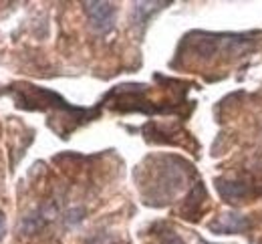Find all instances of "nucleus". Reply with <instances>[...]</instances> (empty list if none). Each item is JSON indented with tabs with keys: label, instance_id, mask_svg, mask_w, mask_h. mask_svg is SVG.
Listing matches in <instances>:
<instances>
[{
	"label": "nucleus",
	"instance_id": "obj_1",
	"mask_svg": "<svg viewBox=\"0 0 262 244\" xmlns=\"http://www.w3.org/2000/svg\"><path fill=\"white\" fill-rule=\"evenodd\" d=\"M85 14L91 23V27L97 33H109L115 25V16H117V8L111 2H101V0H93V2H85Z\"/></svg>",
	"mask_w": 262,
	"mask_h": 244
},
{
	"label": "nucleus",
	"instance_id": "obj_2",
	"mask_svg": "<svg viewBox=\"0 0 262 244\" xmlns=\"http://www.w3.org/2000/svg\"><path fill=\"white\" fill-rule=\"evenodd\" d=\"M248 226H250V220L246 216L228 212V214H222L216 222H212L210 230H214L216 234H236V232H244Z\"/></svg>",
	"mask_w": 262,
	"mask_h": 244
},
{
	"label": "nucleus",
	"instance_id": "obj_3",
	"mask_svg": "<svg viewBox=\"0 0 262 244\" xmlns=\"http://www.w3.org/2000/svg\"><path fill=\"white\" fill-rule=\"evenodd\" d=\"M216 188H218V194L230 202H242L244 198L250 196V186L246 182H238V180H216Z\"/></svg>",
	"mask_w": 262,
	"mask_h": 244
},
{
	"label": "nucleus",
	"instance_id": "obj_4",
	"mask_svg": "<svg viewBox=\"0 0 262 244\" xmlns=\"http://www.w3.org/2000/svg\"><path fill=\"white\" fill-rule=\"evenodd\" d=\"M55 214H57V208H55V206L36 210L33 214L25 216V220L20 222V230H23L25 234H34V232H38Z\"/></svg>",
	"mask_w": 262,
	"mask_h": 244
},
{
	"label": "nucleus",
	"instance_id": "obj_5",
	"mask_svg": "<svg viewBox=\"0 0 262 244\" xmlns=\"http://www.w3.org/2000/svg\"><path fill=\"white\" fill-rule=\"evenodd\" d=\"M202 200H206V190H204V186H202V184H196V186H194V190H192V192H190V196H188V202H186V210H184L186 218H188V216H190V218H196L194 214H198Z\"/></svg>",
	"mask_w": 262,
	"mask_h": 244
},
{
	"label": "nucleus",
	"instance_id": "obj_6",
	"mask_svg": "<svg viewBox=\"0 0 262 244\" xmlns=\"http://www.w3.org/2000/svg\"><path fill=\"white\" fill-rule=\"evenodd\" d=\"M160 244H184V240H182L178 234H173V232H167V234H164V236H162Z\"/></svg>",
	"mask_w": 262,
	"mask_h": 244
},
{
	"label": "nucleus",
	"instance_id": "obj_7",
	"mask_svg": "<svg viewBox=\"0 0 262 244\" xmlns=\"http://www.w3.org/2000/svg\"><path fill=\"white\" fill-rule=\"evenodd\" d=\"M4 232H6V222H4V214L0 212V240H2Z\"/></svg>",
	"mask_w": 262,
	"mask_h": 244
}]
</instances>
